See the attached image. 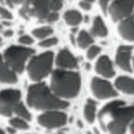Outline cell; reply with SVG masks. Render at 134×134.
Instances as JSON below:
<instances>
[{"label":"cell","mask_w":134,"mask_h":134,"mask_svg":"<svg viewBox=\"0 0 134 134\" xmlns=\"http://www.w3.org/2000/svg\"><path fill=\"white\" fill-rule=\"evenodd\" d=\"M107 32H108L107 27H106L105 23L103 22L102 18L98 16L95 17L93 20L92 27H91V34L93 36H96V37H106Z\"/></svg>","instance_id":"17"},{"label":"cell","mask_w":134,"mask_h":134,"mask_svg":"<svg viewBox=\"0 0 134 134\" xmlns=\"http://www.w3.org/2000/svg\"><path fill=\"white\" fill-rule=\"evenodd\" d=\"M32 34L36 38H39V39H46L48 36H50L52 34V28L50 26H42V27H39V28H36L32 30Z\"/></svg>","instance_id":"21"},{"label":"cell","mask_w":134,"mask_h":134,"mask_svg":"<svg viewBox=\"0 0 134 134\" xmlns=\"http://www.w3.org/2000/svg\"><path fill=\"white\" fill-rule=\"evenodd\" d=\"M0 42H1V38H0Z\"/></svg>","instance_id":"36"},{"label":"cell","mask_w":134,"mask_h":134,"mask_svg":"<svg viewBox=\"0 0 134 134\" xmlns=\"http://www.w3.org/2000/svg\"><path fill=\"white\" fill-rule=\"evenodd\" d=\"M99 120L110 134H125L128 124L134 119V106L127 107L121 100L108 103L99 112Z\"/></svg>","instance_id":"1"},{"label":"cell","mask_w":134,"mask_h":134,"mask_svg":"<svg viewBox=\"0 0 134 134\" xmlns=\"http://www.w3.org/2000/svg\"><path fill=\"white\" fill-rule=\"evenodd\" d=\"M118 31L124 39L134 41V20L132 18L122 20L118 25Z\"/></svg>","instance_id":"14"},{"label":"cell","mask_w":134,"mask_h":134,"mask_svg":"<svg viewBox=\"0 0 134 134\" xmlns=\"http://www.w3.org/2000/svg\"><path fill=\"white\" fill-rule=\"evenodd\" d=\"M99 52H100V47L99 46H95V45L90 46L87 50V58L91 60V59L95 58Z\"/></svg>","instance_id":"24"},{"label":"cell","mask_w":134,"mask_h":134,"mask_svg":"<svg viewBox=\"0 0 134 134\" xmlns=\"http://www.w3.org/2000/svg\"><path fill=\"white\" fill-rule=\"evenodd\" d=\"M55 63H57V65L59 67H61V68H68V69L75 68L76 65H77L76 59L74 58V55L67 48H64V49L60 50V52L57 55Z\"/></svg>","instance_id":"12"},{"label":"cell","mask_w":134,"mask_h":134,"mask_svg":"<svg viewBox=\"0 0 134 134\" xmlns=\"http://www.w3.org/2000/svg\"><path fill=\"white\" fill-rule=\"evenodd\" d=\"M130 131H131V133H132V134H134V121L130 125Z\"/></svg>","instance_id":"32"},{"label":"cell","mask_w":134,"mask_h":134,"mask_svg":"<svg viewBox=\"0 0 134 134\" xmlns=\"http://www.w3.org/2000/svg\"><path fill=\"white\" fill-rule=\"evenodd\" d=\"M64 19H65V21L69 25L75 26V25H77L79 23L82 22L83 17H82V15H81L80 12H77L75 9H70V10H67L64 14Z\"/></svg>","instance_id":"18"},{"label":"cell","mask_w":134,"mask_h":134,"mask_svg":"<svg viewBox=\"0 0 134 134\" xmlns=\"http://www.w3.org/2000/svg\"><path fill=\"white\" fill-rule=\"evenodd\" d=\"M133 47L129 45H121L118 47L116 52V64L118 67L125 71H131L130 59Z\"/></svg>","instance_id":"11"},{"label":"cell","mask_w":134,"mask_h":134,"mask_svg":"<svg viewBox=\"0 0 134 134\" xmlns=\"http://www.w3.org/2000/svg\"><path fill=\"white\" fill-rule=\"evenodd\" d=\"M21 93L17 89H5L0 91V114L9 116L16 106L20 103Z\"/></svg>","instance_id":"7"},{"label":"cell","mask_w":134,"mask_h":134,"mask_svg":"<svg viewBox=\"0 0 134 134\" xmlns=\"http://www.w3.org/2000/svg\"><path fill=\"white\" fill-rule=\"evenodd\" d=\"M0 82L2 83H16V73L6 65L2 57L0 55Z\"/></svg>","instance_id":"15"},{"label":"cell","mask_w":134,"mask_h":134,"mask_svg":"<svg viewBox=\"0 0 134 134\" xmlns=\"http://www.w3.org/2000/svg\"><path fill=\"white\" fill-rule=\"evenodd\" d=\"M76 42H77V45L81 48H87L88 46H90L93 43V38L86 30H82V31L79 32Z\"/></svg>","instance_id":"20"},{"label":"cell","mask_w":134,"mask_h":134,"mask_svg":"<svg viewBox=\"0 0 134 134\" xmlns=\"http://www.w3.org/2000/svg\"><path fill=\"white\" fill-rule=\"evenodd\" d=\"M7 130H8V132H9V133H12V134H13V133H15V130H14V129H10V128H8Z\"/></svg>","instance_id":"33"},{"label":"cell","mask_w":134,"mask_h":134,"mask_svg":"<svg viewBox=\"0 0 134 134\" xmlns=\"http://www.w3.org/2000/svg\"><path fill=\"white\" fill-rule=\"evenodd\" d=\"M62 2L61 1H49V7H50V10L51 12H55L58 13V10L62 7Z\"/></svg>","instance_id":"26"},{"label":"cell","mask_w":134,"mask_h":134,"mask_svg":"<svg viewBox=\"0 0 134 134\" xmlns=\"http://www.w3.org/2000/svg\"><path fill=\"white\" fill-rule=\"evenodd\" d=\"M115 86L120 91L128 93V94H134V80L128 76H118L115 80Z\"/></svg>","instance_id":"16"},{"label":"cell","mask_w":134,"mask_h":134,"mask_svg":"<svg viewBox=\"0 0 134 134\" xmlns=\"http://www.w3.org/2000/svg\"><path fill=\"white\" fill-rule=\"evenodd\" d=\"M9 124L13 128L15 129H19V130H26L28 129V125L26 122V120L19 118V117H14L9 120Z\"/></svg>","instance_id":"23"},{"label":"cell","mask_w":134,"mask_h":134,"mask_svg":"<svg viewBox=\"0 0 134 134\" xmlns=\"http://www.w3.org/2000/svg\"><path fill=\"white\" fill-rule=\"evenodd\" d=\"M27 104L31 108L49 111L50 109H64L68 106L67 102L62 100L57 95H54L43 83L31 85L28 88Z\"/></svg>","instance_id":"2"},{"label":"cell","mask_w":134,"mask_h":134,"mask_svg":"<svg viewBox=\"0 0 134 134\" xmlns=\"http://www.w3.org/2000/svg\"><path fill=\"white\" fill-rule=\"evenodd\" d=\"M34 49L27 47L9 46L3 54V59L14 72H22L26 60L34 53Z\"/></svg>","instance_id":"5"},{"label":"cell","mask_w":134,"mask_h":134,"mask_svg":"<svg viewBox=\"0 0 134 134\" xmlns=\"http://www.w3.org/2000/svg\"><path fill=\"white\" fill-rule=\"evenodd\" d=\"M95 109H96V104L93 99H87V103L85 105L84 109V115L85 118L88 122H93L95 118Z\"/></svg>","instance_id":"19"},{"label":"cell","mask_w":134,"mask_h":134,"mask_svg":"<svg viewBox=\"0 0 134 134\" xmlns=\"http://www.w3.org/2000/svg\"><path fill=\"white\" fill-rule=\"evenodd\" d=\"M95 70L97 73H99L100 75H104L106 77H111L114 75V69H113V65L111 60L109 59V57L107 55H102L96 64H95Z\"/></svg>","instance_id":"13"},{"label":"cell","mask_w":134,"mask_h":134,"mask_svg":"<svg viewBox=\"0 0 134 134\" xmlns=\"http://www.w3.org/2000/svg\"><path fill=\"white\" fill-rule=\"evenodd\" d=\"M99 5H100L102 10H103L104 13H106L107 9H108V2H107V1H100V2H99Z\"/></svg>","instance_id":"30"},{"label":"cell","mask_w":134,"mask_h":134,"mask_svg":"<svg viewBox=\"0 0 134 134\" xmlns=\"http://www.w3.org/2000/svg\"><path fill=\"white\" fill-rule=\"evenodd\" d=\"M91 4H92L91 1H81V2L79 3V5H80L83 9H85V10L90 9V8H91Z\"/></svg>","instance_id":"29"},{"label":"cell","mask_w":134,"mask_h":134,"mask_svg":"<svg viewBox=\"0 0 134 134\" xmlns=\"http://www.w3.org/2000/svg\"><path fill=\"white\" fill-rule=\"evenodd\" d=\"M58 43V39L57 38H46L44 40H42L39 45L41 47H51L53 45H55Z\"/></svg>","instance_id":"25"},{"label":"cell","mask_w":134,"mask_h":134,"mask_svg":"<svg viewBox=\"0 0 134 134\" xmlns=\"http://www.w3.org/2000/svg\"><path fill=\"white\" fill-rule=\"evenodd\" d=\"M50 87L58 97L71 98L77 95L81 88V79L79 73L58 69L52 72Z\"/></svg>","instance_id":"3"},{"label":"cell","mask_w":134,"mask_h":134,"mask_svg":"<svg viewBox=\"0 0 134 134\" xmlns=\"http://www.w3.org/2000/svg\"><path fill=\"white\" fill-rule=\"evenodd\" d=\"M133 65H134V59H133Z\"/></svg>","instance_id":"35"},{"label":"cell","mask_w":134,"mask_h":134,"mask_svg":"<svg viewBox=\"0 0 134 134\" xmlns=\"http://www.w3.org/2000/svg\"><path fill=\"white\" fill-rule=\"evenodd\" d=\"M19 42L22 43V44H25V45H29L34 42V40L29 37V36H26V35H23L19 38Z\"/></svg>","instance_id":"28"},{"label":"cell","mask_w":134,"mask_h":134,"mask_svg":"<svg viewBox=\"0 0 134 134\" xmlns=\"http://www.w3.org/2000/svg\"><path fill=\"white\" fill-rule=\"evenodd\" d=\"M0 17L5 19V20H10L13 18L12 14L6 8H4V7H0Z\"/></svg>","instance_id":"27"},{"label":"cell","mask_w":134,"mask_h":134,"mask_svg":"<svg viewBox=\"0 0 134 134\" xmlns=\"http://www.w3.org/2000/svg\"><path fill=\"white\" fill-rule=\"evenodd\" d=\"M14 113L17 114L19 116V118H22L24 120H30V118H31L30 117V113L27 111V109L25 108V106L21 102L16 106V108L14 110Z\"/></svg>","instance_id":"22"},{"label":"cell","mask_w":134,"mask_h":134,"mask_svg":"<svg viewBox=\"0 0 134 134\" xmlns=\"http://www.w3.org/2000/svg\"><path fill=\"white\" fill-rule=\"evenodd\" d=\"M4 36H5V37H10V36H13V30H6V31H4Z\"/></svg>","instance_id":"31"},{"label":"cell","mask_w":134,"mask_h":134,"mask_svg":"<svg viewBox=\"0 0 134 134\" xmlns=\"http://www.w3.org/2000/svg\"><path fill=\"white\" fill-rule=\"evenodd\" d=\"M91 89L93 94L98 98H110V97L116 96L117 94L109 82L99 77L92 79Z\"/></svg>","instance_id":"10"},{"label":"cell","mask_w":134,"mask_h":134,"mask_svg":"<svg viewBox=\"0 0 134 134\" xmlns=\"http://www.w3.org/2000/svg\"><path fill=\"white\" fill-rule=\"evenodd\" d=\"M0 28H1V25H0Z\"/></svg>","instance_id":"37"},{"label":"cell","mask_w":134,"mask_h":134,"mask_svg":"<svg viewBox=\"0 0 134 134\" xmlns=\"http://www.w3.org/2000/svg\"><path fill=\"white\" fill-rule=\"evenodd\" d=\"M0 134H5V133H4V132H3V131L0 129Z\"/></svg>","instance_id":"34"},{"label":"cell","mask_w":134,"mask_h":134,"mask_svg":"<svg viewBox=\"0 0 134 134\" xmlns=\"http://www.w3.org/2000/svg\"><path fill=\"white\" fill-rule=\"evenodd\" d=\"M53 62V54L50 51L43 52L34 57L27 66L28 75L32 81H40L44 79L51 70Z\"/></svg>","instance_id":"4"},{"label":"cell","mask_w":134,"mask_h":134,"mask_svg":"<svg viewBox=\"0 0 134 134\" xmlns=\"http://www.w3.org/2000/svg\"><path fill=\"white\" fill-rule=\"evenodd\" d=\"M111 18L114 21L117 20H125L127 19L134 9V2L133 1H114L108 7Z\"/></svg>","instance_id":"9"},{"label":"cell","mask_w":134,"mask_h":134,"mask_svg":"<svg viewBox=\"0 0 134 134\" xmlns=\"http://www.w3.org/2000/svg\"><path fill=\"white\" fill-rule=\"evenodd\" d=\"M38 122L47 129L59 128L67 122V115L62 111L50 110L41 114L38 117Z\"/></svg>","instance_id":"8"},{"label":"cell","mask_w":134,"mask_h":134,"mask_svg":"<svg viewBox=\"0 0 134 134\" xmlns=\"http://www.w3.org/2000/svg\"><path fill=\"white\" fill-rule=\"evenodd\" d=\"M51 13L49 1H27L23 3L19 14L25 18H37L41 21H46L48 15Z\"/></svg>","instance_id":"6"}]
</instances>
